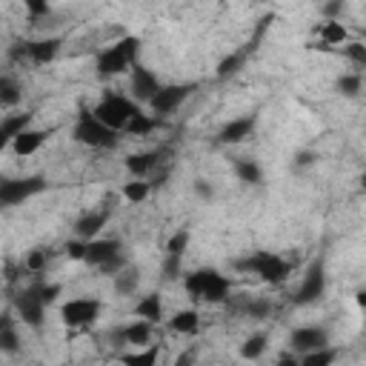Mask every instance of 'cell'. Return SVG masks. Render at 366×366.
I'll return each instance as SVG.
<instances>
[{"label": "cell", "instance_id": "ab89813d", "mask_svg": "<svg viewBox=\"0 0 366 366\" xmlns=\"http://www.w3.org/2000/svg\"><path fill=\"white\" fill-rule=\"evenodd\" d=\"M38 292H41V298H43V303L49 307V303L57 298V292H60V286L57 284H38Z\"/></svg>", "mask_w": 366, "mask_h": 366}, {"label": "cell", "instance_id": "4fadbf2b", "mask_svg": "<svg viewBox=\"0 0 366 366\" xmlns=\"http://www.w3.org/2000/svg\"><path fill=\"white\" fill-rule=\"evenodd\" d=\"M161 89V83H158V78H155V72H149V69H143V66H135L132 69V95L138 98V101H152L155 98V92Z\"/></svg>", "mask_w": 366, "mask_h": 366}, {"label": "cell", "instance_id": "d6a6232c", "mask_svg": "<svg viewBox=\"0 0 366 366\" xmlns=\"http://www.w3.org/2000/svg\"><path fill=\"white\" fill-rule=\"evenodd\" d=\"M115 289L120 292V295H129V292H135L138 289V274H132V272H115Z\"/></svg>", "mask_w": 366, "mask_h": 366}, {"label": "cell", "instance_id": "5bb4252c", "mask_svg": "<svg viewBox=\"0 0 366 366\" xmlns=\"http://www.w3.org/2000/svg\"><path fill=\"white\" fill-rule=\"evenodd\" d=\"M49 138V132L46 129H23V132H17L15 138H12V149L17 152L20 158H26V155H35V152L43 146V140Z\"/></svg>", "mask_w": 366, "mask_h": 366}, {"label": "cell", "instance_id": "836d02e7", "mask_svg": "<svg viewBox=\"0 0 366 366\" xmlns=\"http://www.w3.org/2000/svg\"><path fill=\"white\" fill-rule=\"evenodd\" d=\"M46 263H49V252L46 249H32V252H29V258H26V269L35 272V274L43 272Z\"/></svg>", "mask_w": 366, "mask_h": 366}, {"label": "cell", "instance_id": "e0dca14e", "mask_svg": "<svg viewBox=\"0 0 366 366\" xmlns=\"http://www.w3.org/2000/svg\"><path fill=\"white\" fill-rule=\"evenodd\" d=\"M57 49H60V41H57V38L35 41V43H26V57L32 60V64H49V60H54Z\"/></svg>", "mask_w": 366, "mask_h": 366}, {"label": "cell", "instance_id": "e575fe53", "mask_svg": "<svg viewBox=\"0 0 366 366\" xmlns=\"http://www.w3.org/2000/svg\"><path fill=\"white\" fill-rule=\"evenodd\" d=\"M186 247H189V232H186V229H180V232L172 235L166 252H169V255H183V252H186Z\"/></svg>", "mask_w": 366, "mask_h": 366}, {"label": "cell", "instance_id": "44dd1931", "mask_svg": "<svg viewBox=\"0 0 366 366\" xmlns=\"http://www.w3.org/2000/svg\"><path fill=\"white\" fill-rule=\"evenodd\" d=\"M169 326H172L175 332H180V335H195V332H198V326H200V315H198L195 309L175 312V315H172V321H169Z\"/></svg>", "mask_w": 366, "mask_h": 366}, {"label": "cell", "instance_id": "f546056e", "mask_svg": "<svg viewBox=\"0 0 366 366\" xmlns=\"http://www.w3.org/2000/svg\"><path fill=\"white\" fill-rule=\"evenodd\" d=\"M247 54H249V49H247V52H235V54L224 57V60H221V66H218V78H229V75H235V72L243 66Z\"/></svg>", "mask_w": 366, "mask_h": 366}, {"label": "cell", "instance_id": "ba28073f", "mask_svg": "<svg viewBox=\"0 0 366 366\" xmlns=\"http://www.w3.org/2000/svg\"><path fill=\"white\" fill-rule=\"evenodd\" d=\"M15 309H17V315L23 318V323H29L32 329H41L43 315H46V303H43L38 286L23 289V292L15 298Z\"/></svg>", "mask_w": 366, "mask_h": 366}, {"label": "cell", "instance_id": "f35d334b", "mask_svg": "<svg viewBox=\"0 0 366 366\" xmlns=\"http://www.w3.org/2000/svg\"><path fill=\"white\" fill-rule=\"evenodd\" d=\"M180 261H183V255H169L166 252V261H163L166 278H177V274H180Z\"/></svg>", "mask_w": 366, "mask_h": 366}, {"label": "cell", "instance_id": "6da1fadb", "mask_svg": "<svg viewBox=\"0 0 366 366\" xmlns=\"http://www.w3.org/2000/svg\"><path fill=\"white\" fill-rule=\"evenodd\" d=\"M140 54V41L138 38H124V41H117L115 46L103 49L98 54V75L103 78H112V75H124L135 60Z\"/></svg>", "mask_w": 366, "mask_h": 366}, {"label": "cell", "instance_id": "83f0119b", "mask_svg": "<svg viewBox=\"0 0 366 366\" xmlns=\"http://www.w3.org/2000/svg\"><path fill=\"white\" fill-rule=\"evenodd\" d=\"M235 172H237V177L243 180V183H261V166L255 163V161H237L235 163Z\"/></svg>", "mask_w": 366, "mask_h": 366}, {"label": "cell", "instance_id": "7bdbcfd3", "mask_svg": "<svg viewBox=\"0 0 366 366\" xmlns=\"http://www.w3.org/2000/svg\"><path fill=\"white\" fill-rule=\"evenodd\" d=\"M195 192H198L200 198H206V200H209L212 195H215V192H212V186H209L206 180H195Z\"/></svg>", "mask_w": 366, "mask_h": 366}, {"label": "cell", "instance_id": "f1b7e54d", "mask_svg": "<svg viewBox=\"0 0 366 366\" xmlns=\"http://www.w3.org/2000/svg\"><path fill=\"white\" fill-rule=\"evenodd\" d=\"M17 349H20V338H17L15 326H12V323L0 326V352H9V355H15Z\"/></svg>", "mask_w": 366, "mask_h": 366}, {"label": "cell", "instance_id": "8d00e7d4", "mask_svg": "<svg viewBox=\"0 0 366 366\" xmlns=\"http://www.w3.org/2000/svg\"><path fill=\"white\" fill-rule=\"evenodd\" d=\"M23 6H26V12L32 15V17L49 15V0H23Z\"/></svg>", "mask_w": 366, "mask_h": 366}, {"label": "cell", "instance_id": "9c48e42d", "mask_svg": "<svg viewBox=\"0 0 366 366\" xmlns=\"http://www.w3.org/2000/svg\"><path fill=\"white\" fill-rule=\"evenodd\" d=\"M326 292V274H323V263L315 261L307 272V278H303L300 289L295 292V303H315L318 298H323Z\"/></svg>", "mask_w": 366, "mask_h": 366}, {"label": "cell", "instance_id": "8992f818", "mask_svg": "<svg viewBox=\"0 0 366 366\" xmlns=\"http://www.w3.org/2000/svg\"><path fill=\"white\" fill-rule=\"evenodd\" d=\"M46 189L43 177H15V180H0V206H17L29 200L32 195Z\"/></svg>", "mask_w": 366, "mask_h": 366}, {"label": "cell", "instance_id": "4316f807", "mask_svg": "<svg viewBox=\"0 0 366 366\" xmlns=\"http://www.w3.org/2000/svg\"><path fill=\"white\" fill-rule=\"evenodd\" d=\"M120 360L129 366H155L158 363V346H149L146 352H132V355H120Z\"/></svg>", "mask_w": 366, "mask_h": 366}, {"label": "cell", "instance_id": "74e56055", "mask_svg": "<svg viewBox=\"0 0 366 366\" xmlns=\"http://www.w3.org/2000/svg\"><path fill=\"white\" fill-rule=\"evenodd\" d=\"M344 52H346V57L355 60L358 66L366 64V46H363V43H349V46H344Z\"/></svg>", "mask_w": 366, "mask_h": 366}, {"label": "cell", "instance_id": "9a60e30c", "mask_svg": "<svg viewBox=\"0 0 366 366\" xmlns=\"http://www.w3.org/2000/svg\"><path fill=\"white\" fill-rule=\"evenodd\" d=\"M255 126H258V117H255V115H247V117L229 120V124L221 129V140H224V143H240V140L252 138Z\"/></svg>", "mask_w": 366, "mask_h": 366}, {"label": "cell", "instance_id": "60d3db41", "mask_svg": "<svg viewBox=\"0 0 366 366\" xmlns=\"http://www.w3.org/2000/svg\"><path fill=\"white\" fill-rule=\"evenodd\" d=\"M66 252H69V258H75V261H83V252H86V240H72L69 247H66Z\"/></svg>", "mask_w": 366, "mask_h": 366}, {"label": "cell", "instance_id": "1f68e13d", "mask_svg": "<svg viewBox=\"0 0 366 366\" xmlns=\"http://www.w3.org/2000/svg\"><path fill=\"white\" fill-rule=\"evenodd\" d=\"M17 101H20L17 83L9 80V78H0V103H3V106H15Z\"/></svg>", "mask_w": 366, "mask_h": 366}, {"label": "cell", "instance_id": "7c38bea8", "mask_svg": "<svg viewBox=\"0 0 366 366\" xmlns=\"http://www.w3.org/2000/svg\"><path fill=\"white\" fill-rule=\"evenodd\" d=\"M292 346H295V352H312V349L329 346V338L318 326H303V329L292 332Z\"/></svg>", "mask_w": 366, "mask_h": 366}, {"label": "cell", "instance_id": "d6986e66", "mask_svg": "<svg viewBox=\"0 0 366 366\" xmlns=\"http://www.w3.org/2000/svg\"><path fill=\"white\" fill-rule=\"evenodd\" d=\"M120 338H124V344H132V346H143V344H149V338H152V323L140 318V321L129 323L126 329H120Z\"/></svg>", "mask_w": 366, "mask_h": 366}, {"label": "cell", "instance_id": "d590c367", "mask_svg": "<svg viewBox=\"0 0 366 366\" xmlns=\"http://www.w3.org/2000/svg\"><path fill=\"white\" fill-rule=\"evenodd\" d=\"M360 83H363V80H360V75H344V78L338 80V89L344 92L346 98H355L358 92H360Z\"/></svg>", "mask_w": 366, "mask_h": 366}, {"label": "cell", "instance_id": "484cf974", "mask_svg": "<svg viewBox=\"0 0 366 366\" xmlns=\"http://www.w3.org/2000/svg\"><path fill=\"white\" fill-rule=\"evenodd\" d=\"M335 360V349L329 346H321V349H312V352H303L300 363L303 366H329Z\"/></svg>", "mask_w": 366, "mask_h": 366}, {"label": "cell", "instance_id": "ffe728a7", "mask_svg": "<svg viewBox=\"0 0 366 366\" xmlns=\"http://www.w3.org/2000/svg\"><path fill=\"white\" fill-rule=\"evenodd\" d=\"M135 315L149 321V323H158L163 318V303H161V295H146L143 300H138L135 307Z\"/></svg>", "mask_w": 366, "mask_h": 366}, {"label": "cell", "instance_id": "ac0fdd59", "mask_svg": "<svg viewBox=\"0 0 366 366\" xmlns=\"http://www.w3.org/2000/svg\"><path fill=\"white\" fill-rule=\"evenodd\" d=\"M29 120H32V115H15V117H6L3 124H0V155H3V149L12 143V138L29 126Z\"/></svg>", "mask_w": 366, "mask_h": 366}, {"label": "cell", "instance_id": "52a82bcc", "mask_svg": "<svg viewBox=\"0 0 366 366\" xmlns=\"http://www.w3.org/2000/svg\"><path fill=\"white\" fill-rule=\"evenodd\" d=\"M101 300L98 298H75L69 303H64V309H60V318H64L66 326L72 329H80V326H92L101 315Z\"/></svg>", "mask_w": 366, "mask_h": 366}, {"label": "cell", "instance_id": "f6af8a7d", "mask_svg": "<svg viewBox=\"0 0 366 366\" xmlns=\"http://www.w3.org/2000/svg\"><path fill=\"white\" fill-rule=\"evenodd\" d=\"M341 6H344L341 0H338V3H329V6H326V15H329V17H332V15H338V12H341Z\"/></svg>", "mask_w": 366, "mask_h": 366}, {"label": "cell", "instance_id": "b9f144b4", "mask_svg": "<svg viewBox=\"0 0 366 366\" xmlns=\"http://www.w3.org/2000/svg\"><path fill=\"white\" fill-rule=\"evenodd\" d=\"M315 163V152H300V155H295V169H307Z\"/></svg>", "mask_w": 366, "mask_h": 366}, {"label": "cell", "instance_id": "2e32d148", "mask_svg": "<svg viewBox=\"0 0 366 366\" xmlns=\"http://www.w3.org/2000/svg\"><path fill=\"white\" fill-rule=\"evenodd\" d=\"M109 221V212H89V215H83L78 224H75V235L80 240H92Z\"/></svg>", "mask_w": 366, "mask_h": 366}, {"label": "cell", "instance_id": "cb8c5ba5", "mask_svg": "<svg viewBox=\"0 0 366 366\" xmlns=\"http://www.w3.org/2000/svg\"><path fill=\"white\" fill-rule=\"evenodd\" d=\"M155 126H158V124H155V120H152L149 115H143V112H135V115L126 120V126H124V129H126L129 135H138V138H143V135H149V132L155 129Z\"/></svg>", "mask_w": 366, "mask_h": 366}, {"label": "cell", "instance_id": "277c9868", "mask_svg": "<svg viewBox=\"0 0 366 366\" xmlns=\"http://www.w3.org/2000/svg\"><path fill=\"white\" fill-rule=\"evenodd\" d=\"M135 112H140L129 98H120V95H106L98 106H95V115L101 124H106L109 129H117V132H124V126H126V120L135 115Z\"/></svg>", "mask_w": 366, "mask_h": 366}, {"label": "cell", "instance_id": "8fae6325", "mask_svg": "<svg viewBox=\"0 0 366 366\" xmlns=\"http://www.w3.org/2000/svg\"><path fill=\"white\" fill-rule=\"evenodd\" d=\"M120 255V243L117 240H98V237H92L86 240V252H83V261L92 263V266H103L106 261L117 258Z\"/></svg>", "mask_w": 366, "mask_h": 366}, {"label": "cell", "instance_id": "603a6c76", "mask_svg": "<svg viewBox=\"0 0 366 366\" xmlns=\"http://www.w3.org/2000/svg\"><path fill=\"white\" fill-rule=\"evenodd\" d=\"M346 38H349V32H346V26H344L341 20H326V23L321 26V41H323L326 46L346 43Z\"/></svg>", "mask_w": 366, "mask_h": 366}, {"label": "cell", "instance_id": "4dcf8cb0", "mask_svg": "<svg viewBox=\"0 0 366 366\" xmlns=\"http://www.w3.org/2000/svg\"><path fill=\"white\" fill-rule=\"evenodd\" d=\"M266 352V335H252V338L240 346V355L247 358V360H255Z\"/></svg>", "mask_w": 366, "mask_h": 366}, {"label": "cell", "instance_id": "7a4b0ae2", "mask_svg": "<svg viewBox=\"0 0 366 366\" xmlns=\"http://www.w3.org/2000/svg\"><path fill=\"white\" fill-rule=\"evenodd\" d=\"M186 292L195 298V300H206V303H221L229 298V281L224 274H218L215 269H200V272H192L186 281H183Z\"/></svg>", "mask_w": 366, "mask_h": 366}, {"label": "cell", "instance_id": "5b68a950", "mask_svg": "<svg viewBox=\"0 0 366 366\" xmlns=\"http://www.w3.org/2000/svg\"><path fill=\"white\" fill-rule=\"evenodd\" d=\"M240 266L247 272H255L258 278H263L266 284H284L289 278V263L284 258H278V255H272V252H255Z\"/></svg>", "mask_w": 366, "mask_h": 366}, {"label": "cell", "instance_id": "ee69618b", "mask_svg": "<svg viewBox=\"0 0 366 366\" xmlns=\"http://www.w3.org/2000/svg\"><path fill=\"white\" fill-rule=\"evenodd\" d=\"M269 312V303H255V307H249V315H255V318H263Z\"/></svg>", "mask_w": 366, "mask_h": 366}, {"label": "cell", "instance_id": "30bf717a", "mask_svg": "<svg viewBox=\"0 0 366 366\" xmlns=\"http://www.w3.org/2000/svg\"><path fill=\"white\" fill-rule=\"evenodd\" d=\"M189 92H192V86H161L155 92V98L149 101V106L155 109L158 115H169V112H175L183 101L189 98Z\"/></svg>", "mask_w": 366, "mask_h": 366}, {"label": "cell", "instance_id": "3957f363", "mask_svg": "<svg viewBox=\"0 0 366 366\" xmlns=\"http://www.w3.org/2000/svg\"><path fill=\"white\" fill-rule=\"evenodd\" d=\"M75 140L83 143V146H92V149H115L117 146V129H109L106 124H101V120L86 112L78 117L75 124Z\"/></svg>", "mask_w": 366, "mask_h": 366}, {"label": "cell", "instance_id": "d4e9b609", "mask_svg": "<svg viewBox=\"0 0 366 366\" xmlns=\"http://www.w3.org/2000/svg\"><path fill=\"white\" fill-rule=\"evenodd\" d=\"M149 192H152V183H146L143 177H138V180H132V183L124 186V198L129 203H143L149 198Z\"/></svg>", "mask_w": 366, "mask_h": 366}, {"label": "cell", "instance_id": "7402d4cb", "mask_svg": "<svg viewBox=\"0 0 366 366\" xmlns=\"http://www.w3.org/2000/svg\"><path fill=\"white\" fill-rule=\"evenodd\" d=\"M158 163V152H140V155H129L126 158V169L135 175V177H143L155 169Z\"/></svg>", "mask_w": 366, "mask_h": 366}]
</instances>
